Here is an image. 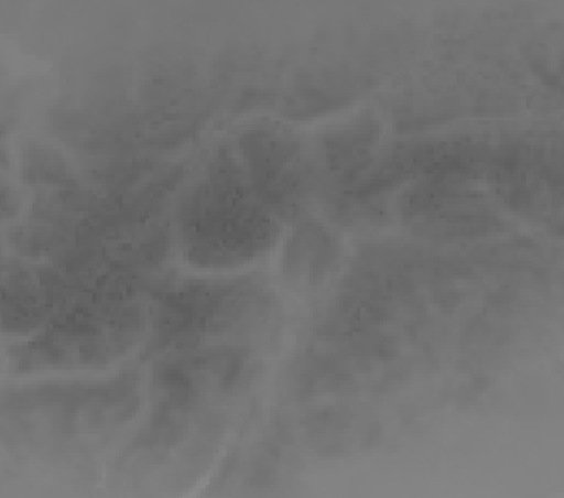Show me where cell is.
<instances>
[{
  "mask_svg": "<svg viewBox=\"0 0 564 498\" xmlns=\"http://www.w3.org/2000/svg\"><path fill=\"white\" fill-rule=\"evenodd\" d=\"M270 296L251 282L189 285L164 296L151 349H195L206 338L240 336L269 317Z\"/></svg>",
  "mask_w": 564,
  "mask_h": 498,
  "instance_id": "obj_4",
  "label": "cell"
},
{
  "mask_svg": "<svg viewBox=\"0 0 564 498\" xmlns=\"http://www.w3.org/2000/svg\"><path fill=\"white\" fill-rule=\"evenodd\" d=\"M145 317L131 302H79L57 310L31 340L10 351L15 372L86 370L110 365L144 335Z\"/></svg>",
  "mask_w": 564,
  "mask_h": 498,
  "instance_id": "obj_3",
  "label": "cell"
},
{
  "mask_svg": "<svg viewBox=\"0 0 564 498\" xmlns=\"http://www.w3.org/2000/svg\"><path fill=\"white\" fill-rule=\"evenodd\" d=\"M338 261L335 237L319 224H302L289 238L282 257V274L296 289H315L325 283Z\"/></svg>",
  "mask_w": 564,
  "mask_h": 498,
  "instance_id": "obj_7",
  "label": "cell"
},
{
  "mask_svg": "<svg viewBox=\"0 0 564 498\" xmlns=\"http://www.w3.org/2000/svg\"><path fill=\"white\" fill-rule=\"evenodd\" d=\"M55 314L52 302L20 262L4 264L2 272V328L8 335H33Z\"/></svg>",
  "mask_w": 564,
  "mask_h": 498,
  "instance_id": "obj_6",
  "label": "cell"
},
{
  "mask_svg": "<svg viewBox=\"0 0 564 498\" xmlns=\"http://www.w3.org/2000/svg\"><path fill=\"white\" fill-rule=\"evenodd\" d=\"M240 151L248 184L270 214L282 219L299 216L306 206L310 182L301 142L288 132L257 129L243 134Z\"/></svg>",
  "mask_w": 564,
  "mask_h": 498,
  "instance_id": "obj_5",
  "label": "cell"
},
{
  "mask_svg": "<svg viewBox=\"0 0 564 498\" xmlns=\"http://www.w3.org/2000/svg\"><path fill=\"white\" fill-rule=\"evenodd\" d=\"M378 137L380 129L372 119L355 121L338 131L327 132V137L323 138V151L328 171L340 180H351L362 174L370 164Z\"/></svg>",
  "mask_w": 564,
  "mask_h": 498,
  "instance_id": "obj_8",
  "label": "cell"
},
{
  "mask_svg": "<svg viewBox=\"0 0 564 498\" xmlns=\"http://www.w3.org/2000/svg\"><path fill=\"white\" fill-rule=\"evenodd\" d=\"M137 387L139 381L131 372L89 383H44L8 394L4 413L25 436L55 447L78 446L82 440L131 420L139 410Z\"/></svg>",
  "mask_w": 564,
  "mask_h": 498,
  "instance_id": "obj_2",
  "label": "cell"
},
{
  "mask_svg": "<svg viewBox=\"0 0 564 498\" xmlns=\"http://www.w3.org/2000/svg\"><path fill=\"white\" fill-rule=\"evenodd\" d=\"M177 221L187 259L212 269L251 261L278 238L276 221L229 151H221L185 195Z\"/></svg>",
  "mask_w": 564,
  "mask_h": 498,
  "instance_id": "obj_1",
  "label": "cell"
},
{
  "mask_svg": "<svg viewBox=\"0 0 564 498\" xmlns=\"http://www.w3.org/2000/svg\"><path fill=\"white\" fill-rule=\"evenodd\" d=\"M23 177L26 184L40 185L46 190H66L74 187L78 182L70 176V169L61 158V153L44 148V145H29L23 153Z\"/></svg>",
  "mask_w": 564,
  "mask_h": 498,
  "instance_id": "obj_9",
  "label": "cell"
}]
</instances>
